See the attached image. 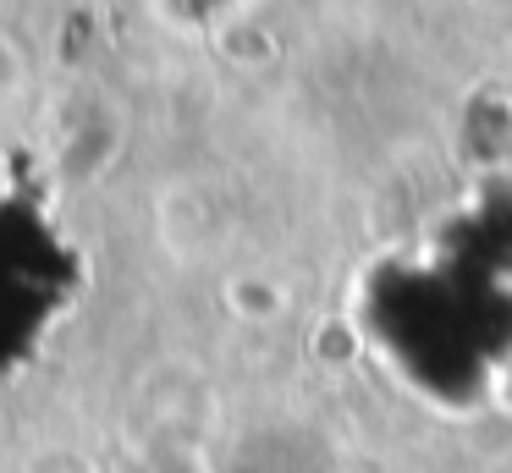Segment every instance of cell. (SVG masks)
Instances as JSON below:
<instances>
[{
  "label": "cell",
  "instance_id": "cell-1",
  "mask_svg": "<svg viewBox=\"0 0 512 473\" xmlns=\"http://www.w3.org/2000/svg\"><path fill=\"white\" fill-rule=\"evenodd\" d=\"M34 473H89V462H83V457H67V451H56V457H39Z\"/></svg>",
  "mask_w": 512,
  "mask_h": 473
}]
</instances>
